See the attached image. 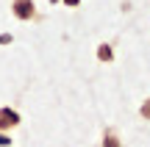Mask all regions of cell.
Instances as JSON below:
<instances>
[{"label":"cell","mask_w":150,"mask_h":147,"mask_svg":"<svg viewBox=\"0 0 150 147\" xmlns=\"http://www.w3.org/2000/svg\"><path fill=\"white\" fill-rule=\"evenodd\" d=\"M17 125H20V114H17L14 108H8V106H3V108H0V133L14 131Z\"/></svg>","instance_id":"obj_2"},{"label":"cell","mask_w":150,"mask_h":147,"mask_svg":"<svg viewBox=\"0 0 150 147\" xmlns=\"http://www.w3.org/2000/svg\"><path fill=\"white\" fill-rule=\"evenodd\" d=\"M139 114H142V120H147V122H150V97L145 100V103H142V108H139Z\"/></svg>","instance_id":"obj_5"},{"label":"cell","mask_w":150,"mask_h":147,"mask_svg":"<svg viewBox=\"0 0 150 147\" xmlns=\"http://www.w3.org/2000/svg\"><path fill=\"white\" fill-rule=\"evenodd\" d=\"M61 3H64V6H70V8H75V6H78L81 0H61Z\"/></svg>","instance_id":"obj_8"},{"label":"cell","mask_w":150,"mask_h":147,"mask_svg":"<svg viewBox=\"0 0 150 147\" xmlns=\"http://www.w3.org/2000/svg\"><path fill=\"white\" fill-rule=\"evenodd\" d=\"M0 44H11V33H0Z\"/></svg>","instance_id":"obj_7"},{"label":"cell","mask_w":150,"mask_h":147,"mask_svg":"<svg viewBox=\"0 0 150 147\" xmlns=\"http://www.w3.org/2000/svg\"><path fill=\"white\" fill-rule=\"evenodd\" d=\"M11 144V139H8V133H0V147H8Z\"/></svg>","instance_id":"obj_6"},{"label":"cell","mask_w":150,"mask_h":147,"mask_svg":"<svg viewBox=\"0 0 150 147\" xmlns=\"http://www.w3.org/2000/svg\"><path fill=\"white\" fill-rule=\"evenodd\" d=\"M50 3H61V0H50Z\"/></svg>","instance_id":"obj_9"},{"label":"cell","mask_w":150,"mask_h":147,"mask_svg":"<svg viewBox=\"0 0 150 147\" xmlns=\"http://www.w3.org/2000/svg\"><path fill=\"white\" fill-rule=\"evenodd\" d=\"M11 11H14V17L22 20V22H28V20L36 17V6H33V0H14V3H11Z\"/></svg>","instance_id":"obj_1"},{"label":"cell","mask_w":150,"mask_h":147,"mask_svg":"<svg viewBox=\"0 0 150 147\" xmlns=\"http://www.w3.org/2000/svg\"><path fill=\"white\" fill-rule=\"evenodd\" d=\"M103 147H120V136L108 128L106 133H103Z\"/></svg>","instance_id":"obj_4"},{"label":"cell","mask_w":150,"mask_h":147,"mask_svg":"<svg viewBox=\"0 0 150 147\" xmlns=\"http://www.w3.org/2000/svg\"><path fill=\"white\" fill-rule=\"evenodd\" d=\"M97 58H100L103 64H108V61L114 58V47H111V44H108V42H103L100 47H97Z\"/></svg>","instance_id":"obj_3"}]
</instances>
